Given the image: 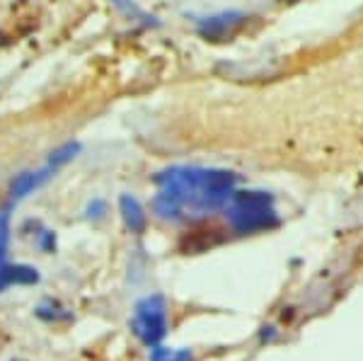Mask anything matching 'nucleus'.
Segmentation results:
<instances>
[{"label": "nucleus", "instance_id": "1", "mask_svg": "<svg viewBox=\"0 0 363 361\" xmlns=\"http://www.w3.org/2000/svg\"><path fill=\"white\" fill-rule=\"evenodd\" d=\"M228 221L238 233H262L279 226L274 196L267 191H235L228 204Z\"/></svg>", "mask_w": 363, "mask_h": 361}, {"label": "nucleus", "instance_id": "2", "mask_svg": "<svg viewBox=\"0 0 363 361\" xmlns=\"http://www.w3.org/2000/svg\"><path fill=\"white\" fill-rule=\"evenodd\" d=\"M131 330L145 347H157L160 340L167 335V304L162 296H148L138 301L133 313Z\"/></svg>", "mask_w": 363, "mask_h": 361}, {"label": "nucleus", "instance_id": "3", "mask_svg": "<svg viewBox=\"0 0 363 361\" xmlns=\"http://www.w3.org/2000/svg\"><path fill=\"white\" fill-rule=\"evenodd\" d=\"M119 211H121V218H124L126 228L131 233L140 235V233L145 231V226H148V216H145L143 204H140L136 196L121 194L119 196Z\"/></svg>", "mask_w": 363, "mask_h": 361}, {"label": "nucleus", "instance_id": "4", "mask_svg": "<svg viewBox=\"0 0 363 361\" xmlns=\"http://www.w3.org/2000/svg\"><path fill=\"white\" fill-rule=\"evenodd\" d=\"M242 20H245L242 13H220L216 17L203 20L201 25H199V32H201L206 39H220V37H225L233 27H238Z\"/></svg>", "mask_w": 363, "mask_h": 361}, {"label": "nucleus", "instance_id": "5", "mask_svg": "<svg viewBox=\"0 0 363 361\" xmlns=\"http://www.w3.org/2000/svg\"><path fill=\"white\" fill-rule=\"evenodd\" d=\"M49 177H51L49 167H44V170H39V172H22V174H17L15 182H13V187H10V194H13L15 201L25 199L27 194H32L34 189L42 187V184Z\"/></svg>", "mask_w": 363, "mask_h": 361}, {"label": "nucleus", "instance_id": "6", "mask_svg": "<svg viewBox=\"0 0 363 361\" xmlns=\"http://www.w3.org/2000/svg\"><path fill=\"white\" fill-rule=\"evenodd\" d=\"M3 282L5 287H27V284H37L39 282V274L34 267H27V265H8L5 267V274H3Z\"/></svg>", "mask_w": 363, "mask_h": 361}, {"label": "nucleus", "instance_id": "7", "mask_svg": "<svg viewBox=\"0 0 363 361\" xmlns=\"http://www.w3.org/2000/svg\"><path fill=\"white\" fill-rule=\"evenodd\" d=\"M78 153H80V143H78V141H68V143L58 145L54 153L49 155V162H46V167H49L51 172H56L58 167L68 165V162L73 160Z\"/></svg>", "mask_w": 363, "mask_h": 361}, {"label": "nucleus", "instance_id": "8", "mask_svg": "<svg viewBox=\"0 0 363 361\" xmlns=\"http://www.w3.org/2000/svg\"><path fill=\"white\" fill-rule=\"evenodd\" d=\"M8 243H10V216L8 211H0V291L5 289L3 274L8 267Z\"/></svg>", "mask_w": 363, "mask_h": 361}, {"label": "nucleus", "instance_id": "9", "mask_svg": "<svg viewBox=\"0 0 363 361\" xmlns=\"http://www.w3.org/2000/svg\"><path fill=\"white\" fill-rule=\"evenodd\" d=\"M104 213H107V201L92 199L90 206H87V216H90L92 221H99V218H104Z\"/></svg>", "mask_w": 363, "mask_h": 361}, {"label": "nucleus", "instance_id": "10", "mask_svg": "<svg viewBox=\"0 0 363 361\" xmlns=\"http://www.w3.org/2000/svg\"><path fill=\"white\" fill-rule=\"evenodd\" d=\"M39 248L44 250V252H51V250L56 248V235L51 231H44L42 235H39Z\"/></svg>", "mask_w": 363, "mask_h": 361}, {"label": "nucleus", "instance_id": "11", "mask_svg": "<svg viewBox=\"0 0 363 361\" xmlns=\"http://www.w3.org/2000/svg\"><path fill=\"white\" fill-rule=\"evenodd\" d=\"M114 3H121V0H114Z\"/></svg>", "mask_w": 363, "mask_h": 361}]
</instances>
